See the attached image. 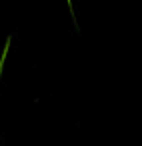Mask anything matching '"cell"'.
Segmentation results:
<instances>
[{
  "mask_svg": "<svg viewBox=\"0 0 142 146\" xmlns=\"http://www.w3.org/2000/svg\"><path fill=\"white\" fill-rule=\"evenodd\" d=\"M4 58H6V54L2 56V60H0V72H2V64H4Z\"/></svg>",
  "mask_w": 142,
  "mask_h": 146,
  "instance_id": "cell-1",
  "label": "cell"
}]
</instances>
